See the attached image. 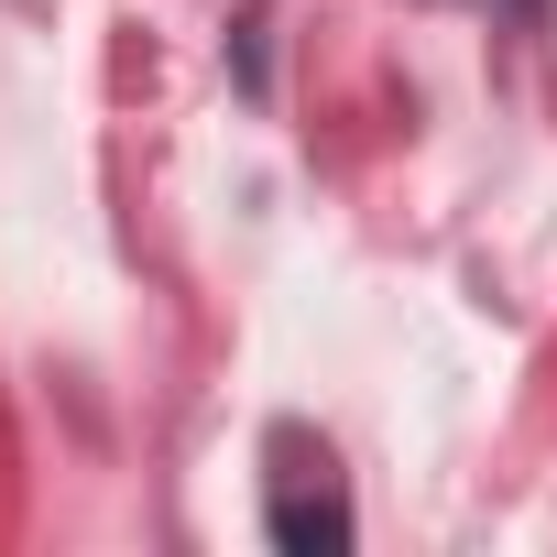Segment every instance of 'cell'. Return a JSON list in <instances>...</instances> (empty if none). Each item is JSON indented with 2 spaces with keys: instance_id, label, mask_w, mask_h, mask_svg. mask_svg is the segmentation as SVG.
<instances>
[{
  "instance_id": "cell-1",
  "label": "cell",
  "mask_w": 557,
  "mask_h": 557,
  "mask_svg": "<svg viewBox=\"0 0 557 557\" xmlns=\"http://www.w3.org/2000/svg\"><path fill=\"white\" fill-rule=\"evenodd\" d=\"M273 546H296V557H339L350 546V503H339L329 459L318 470H273Z\"/></svg>"
}]
</instances>
